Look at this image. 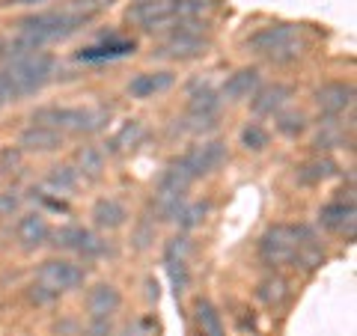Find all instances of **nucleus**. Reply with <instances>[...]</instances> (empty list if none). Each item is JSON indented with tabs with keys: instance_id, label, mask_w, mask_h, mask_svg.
<instances>
[{
	"instance_id": "cd10ccee",
	"label": "nucleus",
	"mask_w": 357,
	"mask_h": 336,
	"mask_svg": "<svg viewBox=\"0 0 357 336\" xmlns=\"http://www.w3.org/2000/svg\"><path fill=\"white\" fill-rule=\"evenodd\" d=\"M307 128V116L301 110H289V114H277V131L286 137H298Z\"/></svg>"
},
{
	"instance_id": "2f4dec72",
	"label": "nucleus",
	"mask_w": 357,
	"mask_h": 336,
	"mask_svg": "<svg viewBox=\"0 0 357 336\" xmlns=\"http://www.w3.org/2000/svg\"><path fill=\"white\" fill-rule=\"evenodd\" d=\"M164 265H167V271H170L176 295H182L188 289V265H185V259H164Z\"/></svg>"
},
{
	"instance_id": "1a4fd4ad",
	"label": "nucleus",
	"mask_w": 357,
	"mask_h": 336,
	"mask_svg": "<svg viewBox=\"0 0 357 336\" xmlns=\"http://www.w3.org/2000/svg\"><path fill=\"white\" fill-rule=\"evenodd\" d=\"M223 161H227V146L220 140H211V143H203V146H194L191 152H185L178 161H173V167L188 182H197V178L215 173Z\"/></svg>"
},
{
	"instance_id": "7c9ffc66",
	"label": "nucleus",
	"mask_w": 357,
	"mask_h": 336,
	"mask_svg": "<svg viewBox=\"0 0 357 336\" xmlns=\"http://www.w3.org/2000/svg\"><path fill=\"white\" fill-rule=\"evenodd\" d=\"M75 185H77V173L72 167H54V173L48 176V188H54L57 194H69Z\"/></svg>"
},
{
	"instance_id": "f704fd0d",
	"label": "nucleus",
	"mask_w": 357,
	"mask_h": 336,
	"mask_svg": "<svg viewBox=\"0 0 357 336\" xmlns=\"http://www.w3.org/2000/svg\"><path fill=\"white\" fill-rule=\"evenodd\" d=\"M21 3H33V0H21Z\"/></svg>"
},
{
	"instance_id": "20e7f679",
	"label": "nucleus",
	"mask_w": 357,
	"mask_h": 336,
	"mask_svg": "<svg viewBox=\"0 0 357 336\" xmlns=\"http://www.w3.org/2000/svg\"><path fill=\"white\" fill-rule=\"evenodd\" d=\"M248 51L268 63H277V66L295 63L301 54L307 51L304 27L301 24H268L248 39Z\"/></svg>"
},
{
	"instance_id": "7ed1b4c3",
	"label": "nucleus",
	"mask_w": 357,
	"mask_h": 336,
	"mask_svg": "<svg viewBox=\"0 0 357 336\" xmlns=\"http://www.w3.org/2000/svg\"><path fill=\"white\" fill-rule=\"evenodd\" d=\"M54 69H57V60L45 51L15 54V57L0 69V93H3L6 102L27 98L33 93H39V89L51 81Z\"/></svg>"
},
{
	"instance_id": "4be33fe9",
	"label": "nucleus",
	"mask_w": 357,
	"mask_h": 336,
	"mask_svg": "<svg viewBox=\"0 0 357 336\" xmlns=\"http://www.w3.org/2000/svg\"><path fill=\"white\" fill-rule=\"evenodd\" d=\"M143 140H146V125H143V122H137V119H131V122H126V125L116 131V137L110 140V152L137 149Z\"/></svg>"
},
{
	"instance_id": "a878e982",
	"label": "nucleus",
	"mask_w": 357,
	"mask_h": 336,
	"mask_svg": "<svg viewBox=\"0 0 357 336\" xmlns=\"http://www.w3.org/2000/svg\"><path fill=\"white\" fill-rule=\"evenodd\" d=\"M75 161H77V170H75V173H84L86 178H98V176H102L105 158H102V152H98L96 146H84V149H77Z\"/></svg>"
},
{
	"instance_id": "39448f33",
	"label": "nucleus",
	"mask_w": 357,
	"mask_h": 336,
	"mask_svg": "<svg viewBox=\"0 0 357 336\" xmlns=\"http://www.w3.org/2000/svg\"><path fill=\"white\" fill-rule=\"evenodd\" d=\"M199 9H206L203 0H137L128 6L126 18L143 30H167L191 21Z\"/></svg>"
},
{
	"instance_id": "dca6fc26",
	"label": "nucleus",
	"mask_w": 357,
	"mask_h": 336,
	"mask_svg": "<svg viewBox=\"0 0 357 336\" xmlns=\"http://www.w3.org/2000/svg\"><path fill=\"white\" fill-rule=\"evenodd\" d=\"M137 51V42L134 39H105L98 45H89V48L77 51V60L84 63H102V60H119L128 57V54Z\"/></svg>"
},
{
	"instance_id": "ddd939ff",
	"label": "nucleus",
	"mask_w": 357,
	"mask_h": 336,
	"mask_svg": "<svg viewBox=\"0 0 357 336\" xmlns=\"http://www.w3.org/2000/svg\"><path fill=\"white\" fill-rule=\"evenodd\" d=\"M292 98V86L286 84H271V86H259L253 93V114L256 116H274V114H283V107L289 105Z\"/></svg>"
},
{
	"instance_id": "6ab92c4d",
	"label": "nucleus",
	"mask_w": 357,
	"mask_h": 336,
	"mask_svg": "<svg viewBox=\"0 0 357 336\" xmlns=\"http://www.w3.org/2000/svg\"><path fill=\"white\" fill-rule=\"evenodd\" d=\"M173 86V72H143L137 77H131L128 84V96L134 98H152L161 96Z\"/></svg>"
},
{
	"instance_id": "bb28decb",
	"label": "nucleus",
	"mask_w": 357,
	"mask_h": 336,
	"mask_svg": "<svg viewBox=\"0 0 357 336\" xmlns=\"http://www.w3.org/2000/svg\"><path fill=\"white\" fill-rule=\"evenodd\" d=\"M345 143V131L337 119H325L321 122V131L316 134V146L319 149H337Z\"/></svg>"
},
{
	"instance_id": "2eb2a0df",
	"label": "nucleus",
	"mask_w": 357,
	"mask_h": 336,
	"mask_svg": "<svg viewBox=\"0 0 357 336\" xmlns=\"http://www.w3.org/2000/svg\"><path fill=\"white\" fill-rule=\"evenodd\" d=\"M319 223L325 229H331V232H349V238L354 235V203L349 199H333V203H328V206H321V211H319Z\"/></svg>"
},
{
	"instance_id": "5701e85b",
	"label": "nucleus",
	"mask_w": 357,
	"mask_h": 336,
	"mask_svg": "<svg viewBox=\"0 0 357 336\" xmlns=\"http://www.w3.org/2000/svg\"><path fill=\"white\" fill-rule=\"evenodd\" d=\"M331 176H337V164H333L331 158H312L298 170V182L301 185H319Z\"/></svg>"
},
{
	"instance_id": "6e6552de",
	"label": "nucleus",
	"mask_w": 357,
	"mask_h": 336,
	"mask_svg": "<svg viewBox=\"0 0 357 336\" xmlns=\"http://www.w3.org/2000/svg\"><path fill=\"white\" fill-rule=\"evenodd\" d=\"M206 51H208V42L199 36V24L191 18V21H185V24H178L173 36L155 48V57H161V60H194V57H203Z\"/></svg>"
},
{
	"instance_id": "4468645a",
	"label": "nucleus",
	"mask_w": 357,
	"mask_h": 336,
	"mask_svg": "<svg viewBox=\"0 0 357 336\" xmlns=\"http://www.w3.org/2000/svg\"><path fill=\"white\" fill-rule=\"evenodd\" d=\"M119 304H122L119 289L110 283H98L89 289V295H86V310H89V316H93V321H107L119 310Z\"/></svg>"
},
{
	"instance_id": "423d86ee",
	"label": "nucleus",
	"mask_w": 357,
	"mask_h": 336,
	"mask_svg": "<svg viewBox=\"0 0 357 336\" xmlns=\"http://www.w3.org/2000/svg\"><path fill=\"white\" fill-rule=\"evenodd\" d=\"M107 122V110L102 107H42L33 114V125H45L54 131H77L96 134Z\"/></svg>"
},
{
	"instance_id": "f8f14e48",
	"label": "nucleus",
	"mask_w": 357,
	"mask_h": 336,
	"mask_svg": "<svg viewBox=\"0 0 357 336\" xmlns=\"http://www.w3.org/2000/svg\"><path fill=\"white\" fill-rule=\"evenodd\" d=\"M54 244L63 250H75V253H84V256H98L105 250V244L96 238L89 229L84 227H63L54 232Z\"/></svg>"
},
{
	"instance_id": "f257e3e1",
	"label": "nucleus",
	"mask_w": 357,
	"mask_h": 336,
	"mask_svg": "<svg viewBox=\"0 0 357 336\" xmlns=\"http://www.w3.org/2000/svg\"><path fill=\"white\" fill-rule=\"evenodd\" d=\"M259 256L271 268H301V271H316L325 262L316 232L301 223H277L265 229L259 238Z\"/></svg>"
},
{
	"instance_id": "9b49d317",
	"label": "nucleus",
	"mask_w": 357,
	"mask_h": 336,
	"mask_svg": "<svg viewBox=\"0 0 357 336\" xmlns=\"http://www.w3.org/2000/svg\"><path fill=\"white\" fill-rule=\"evenodd\" d=\"M316 105H319V110L328 119H337L340 114H345V110L354 107V86L351 84H342V81L325 84L316 93Z\"/></svg>"
},
{
	"instance_id": "9d476101",
	"label": "nucleus",
	"mask_w": 357,
	"mask_h": 336,
	"mask_svg": "<svg viewBox=\"0 0 357 336\" xmlns=\"http://www.w3.org/2000/svg\"><path fill=\"white\" fill-rule=\"evenodd\" d=\"M218 110H220V98L215 89H199V93L191 96L188 102V131L191 134H203L215 128V119H218Z\"/></svg>"
},
{
	"instance_id": "f3484780",
	"label": "nucleus",
	"mask_w": 357,
	"mask_h": 336,
	"mask_svg": "<svg viewBox=\"0 0 357 336\" xmlns=\"http://www.w3.org/2000/svg\"><path fill=\"white\" fill-rule=\"evenodd\" d=\"M15 235H18V241L24 250H36L51 238V229H48V220H45L39 211H33V215H24L18 220Z\"/></svg>"
},
{
	"instance_id": "c85d7f7f",
	"label": "nucleus",
	"mask_w": 357,
	"mask_h": 336,
	"mask_svg": "<svg viewBox=\"0 0 357 336\" xmlns=\"http://www.w3.org/2000/svg\"><path fill=\"white\" fill-rule=\"evenodd\" d=\"M268 140H271V137H268V131L262 125H256V122L244 125V131H241V146L248 152H262L268 146Z\"/></svg>"
},
{
	"instance_id": "a211bd4d",
	"label": "nucleus",
	"mask_w": 357,
	"mask_h": 336,
	"mask_svg": "<svg viewBox=\"0 0 357 336\" xmlns=\"http://www.w3.org/2000/svg\"><path fill=\"white\" fill-rule=\"evenodd\" d=\"M259 89V72L256 69H238L236 75H229V81L223 84L220 96L227 102H248L253 98V93Z\"/></svg>"
},
{
	"instance_id": "72a5a7b5",
	"label": "nucleus",
	"mask_w": 357,
	"mask_h": 336,
	"mask_svg": "<svg viewBox=\"0 0 357 336\" xmlns=\"http://www.w3.org/2000/svg\"><path fill=\"white\" fill-rule=\"evenodd\" d=\"M86 336H114V330H110L107 321H93L89 324V330H86Z\"/></svg>"
},
{
	"instance_id": "c756f323",
	"label": "nucleus",
	"mask_w": 357,
	"mask_h": 336,
	"mask_svg": "<svg viewBox=\"0 0 357 336\" xmlns=\"http://www.w3.org/2000/svg\"><path fill=\"white\" fill-rule=\"evenodd\" d=\"M211 211V206L208 203H194V206H185L182 211H178V227L182 229H194V227H199V223L206 220V215Z\"/></svg>"
},
{
	"instance_id": "393cba45",
	"label": "nucleus",
	"mask_w": 357,
	"mask_h": 336,
	"mask_svg": "<svg viewBox=\"0 0 357 336\" xmlns=\"http://www.w3.org/2000/svg\"><path fill=\"white\" fill-rule=\"evenodd\" d=\"M197 324H199V333L203 336H227L223 333V321H220V312L215 310L211 300H197Z\"/></svg>"
},
{
	"instance_id": "f03ea898",
	"label": "nucleus",
	"mask_w": 357,
	"mask_h": 336,
	"mask_svg": "<svg viewBox=\"0 0 357 336\" xmlns=\"http://www.w3.org/2000/svg\"><path fill=\"white\" fill-rule=\"evenodd\" d=\"M98 9H84V6H72V9H54V13H42L21 21V39L15 42L21 51H36L48 42H60L69 39L72 33H77L84 24L93 21Z\"/></svg>"
},
{
	"instance_id": "473e14b6",
	"label": "nucleus",
	"mask_w": 357,
	"mask_h": 336,
	"mask_svg": "<svg viewBox=\"0 0 357 336\" xmlns=\"http://www.w3.org/2000/svg\"><path fill=\"white\" fill-rule=\"evenodd\" d=\"M21 206V199L15 194H0V217H6V215H13V211H18Z\"/></svg>"
},
{
	"instance_id": "412c9836",
	"label": "nucleus",
	"mask_w": 357,
	"mask_h": 336,
	"mask_svg": "<svg viewBox=\"0 0 357 336\" xmlns=\"http://www.w3.org/2000/svg\"><path fill=\"white\" fill-rule=\"evenodd\" d=\"M93 220H96V227H102V229H119L122 223L128 220V211H126V206H122L119 199L102 197L93 206Z\"/></svg>"
},
{
	"instance_id": "b1692460",
	"label": "nucleus",
	"mask_w": 357,
	"mask_h": 336,
	"mask_svg": "<svg viewBox=\"0 0 357 336\" xmlns=\"http://www.w3.org/2000/svg\"><path fill=\"white\" fill-rule=\"evenodd\" d=\"M256 298L262 300L265 307H280L283 300L289 298V283L283 277H265L262 283H259V289H256Z\"/></svg>"
},
{
	"instance_id": "0eeeda50",
	"label": "nucleus",
	"mask_w": 357,
	"mask_h": 336,
	"mask_svg": "<svg viewBox=\"0 0 357 336\" xmlns=\"http://www.w3.org/2000/svg\"><path fill=\"white\" fill-rule=\"evenodd\" d=\"M84 280H86V271L69 259H48L36 271V286L42 292H48L51 298L63 292H75V289L84 286Z\"/></svg>"
},
{
	"instance_id": "aec40b11",
	"label": "nucleus",
	"mask_w": 357,
	"mask_h": 336,
	"mask_svg": "<svg viewBox=\"0 0 357 336\" xmlns=\"http://www.w3.org/2000/svg\"><path fill=\"white\" fill-rule=\"evenodd\" d=\"M60 143H63L60 131L45 128V125H30L24 134H21L18 146L24 152H54V149H60Z\"/></svg>"
}]
</instances>
